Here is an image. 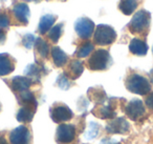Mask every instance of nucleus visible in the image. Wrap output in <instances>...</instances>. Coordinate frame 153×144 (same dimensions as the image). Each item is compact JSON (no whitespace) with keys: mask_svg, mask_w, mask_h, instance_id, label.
Segmentation results:
<instances>
[{"mask_svg":"<svg viewBox=\"0 0 153 144\" xmlns=\"http://www.w3.org/2000/svg\"><path fill=\"white\" fill-rule=\"evenodd\" d=\"M88 105H89V100L86 99L84 96H82V97L79 98L78 103H76V107H78V110H79L80 112H84V110H86L88 107Z\"/></svg>","mask_w":153,"mask_h":144,"instance_id":"obj_30","label":"nucleus"},{"mask_svg":"<svg viewBox=\"0 0 153 144\" xmlns=\"http://www.w3.org/2000/svg\"><path fill=\"white\" fill-rule=\"evenodd\" d=\"M60 1H66V0H60Z\"/></svg>","mask_w":153,"mask_h":144,"instance_id":"obj_39","label":"nucleus"},{"mask_svg":"<svg viewBox=\"0 0 153 144\" xmlns=\"http://www.w3.org/2000/svg\"><path fill=\"white\" fill-rule=\"evenodd\" d=\"M16 60L10 54H0V77L7 76L15 70Z\"/></svg>","mask_w":153,"mask_h":144,"instance_id":"obj_16","label":"nucleus"},{"mask_svg":"<svg viewBox=\"0 0 153 144\" xmlns=\"http://www.w3.org/2000/svg\"><path fill=\"white\" fill-rule=\"evenodd\" d=\"M58 19V16L53 15V14H46V15H43L40 19L38 26V32L39 34L44 35L47 32H49L53 26L55 24L56 20Z\"/></svg>","mask_w":153,"mask_h":144,"instance_id":"obj_20","label":"nucleus"},{"mask_svg":"<svg viewBox=\"0 0 153 144\" xmlns=\"http://www.w3.org/2000/svg\"><path fill=\"white\" fill-rule=\"evenodd\" d=\"M149 77H150V81H151V83L153 84V68L150 70V73H149Z\"/></svg>","mask_w":153,"mask_h":144,"instance_id":"obj_35","label":"nucleus"},{"mask_svg":"<svg viewBox=\"0 0 153 144\" xmlns=\"http://www.w3.org/2000/svg\"><path fill=\"white\" fill-rule=\"evenodd\" d=\"M96 28L94 23L88 17H80L74 22V31L81 39H89Z\"/></svg>","mask_w":153,"mask_h":144,"instance_id":"obj_8","label":"nucleus"},{"mask_svg":"<svg viewBox=\"0 0 153 144\" xmlns=\"http://www.w3.org/2000/svg\"><path fill=\"white\" fill-rule=\"evenodd\" d=\"M0 144H10L4 137H0Z\"/></svg>","mask_w":153,"mask_h":144,"instance_id":"obj_34","label":"nucleus"},{"mask_svg":"<svg viewBox=\"0 0 153 144\" xmlns=\"http://www.w3.org/2000/svg\"><path fill=\"white\" fill-rule=\"evenodd\" d=\"M151 24V14L146 10H140L137 11L130 22L128 23L127 28L129 32L133 35H142L146 36L150 30Z\"/></svg>","mask_w":153,"mask_h":144,"instance_id":"obj_2","label":"nucleus"},{"mask_svg":"<svg viewBox=\"0 0 153 144\" xmlns=\"http://www.w3.org/2000/svg\"><path fill=\"white\" fill-rule=\"evenodd\" d=\"M112 64V58L106 50H97L91 54L87 61V66L90 70H106Z\"/></svg>","mask_w":153,"mask_h":144,"instance_id":"obj_3","label":"nucleus"},{"mask_svg":"<svg viewBox=\"0 0 153 144\" xmlns=\"http://www.w3.org/2000/svg\"><path fill=\"white\" fill-rule=\"evenodd\" d=\"M130 124L124 117H117L110 120V122L106 125V131L110 135H125L129 133Z\"/></svg>","mask_w":153,"mask_h":144,"instance_id":"obj_12","label":"nucleus"},{"mask_svg":"<svg viewBox=\"0 0 153 144\" xmlns=\"http://www.w3.org/2000/svg\"><path fill=\"white\" fill-rule=\"evenodd\" d=\"M47 70L45 68V66L43 65V63L39 62L37 60L35 63L28 64L24 70V75L26 77H28L30 79H32L35 83H39L40 80L42 79V77L47 75Z\"/></svg>","mask_w":153,"mask_h":144,"instance_id":"obj_13","label":"nucleus"},{"mask_svg":"<svg viewBox=\"0 0 153 144\" xmlns=\"http://www.w3.org/2000/svg\"><path fill=\"white\" fill-rule=\"evenodd\" d=\"M12 13H13L14 18L18 22V24H20V26H27L28 24V18H30V8L26 3L20 2L15 4L12 10Z\"/></svg>","mask_w":153,"mask_h":144,"instance_id":"obj_14","label":"nucleus"},{"mask_svg":"<svg viewBox=\"0 0 153 144\" xmlns=\"http://www.w3.org/2000/svg\"><path fill=\"white\" fill-rule=\"evenodd\" d=\"M53 62L57 68H63L66 63L68 62V55L60 49L59 46H53L51 51Z\"/></svg>","mask_w":153,"mask_h":144,"instance_id":"obj_21","label":"nucleus"},{"mask_svg":"<svg viewBox=\"0 0 153 144\" xmlns=\"http://www.w3.org/2000/svg\"><path fill=\"white\" fill-rule=\"evenodd\" d=\"M7 40V32L0 28V45L3 44Z\"/></svg>","mask_w":153,"mask_h":144,"instance_id":"obj_33","label":"nucleus"},{"mask_svg":"<svg viewBox=\"0 0 153 144\" xmlns=\"http://www.w3.org/2000/svg\"><path fill=\"white\" fill-rule=\"evenodd\" d=\"M101 144H120L117 141L111 139V138H104L101 140Z\"/></svg>","mask_w":153,"mask_h":144,"instance_id":"obj_32","label":"nucleus"},{"mask_svg":"<svg viewBox=\"0 0 153 144\" xmlns=\"http://www.w3.org/2000/svg\"><path fill=\"white\" fill-rule=\"evenodd\" d=\"M63 26L64 23H58L49 30L48 39L53 43H57L59 41V39L61 38L62 34H63Z\"/></svg>","mask_w":153,"mask_h":144,"instance_id":"obj_26","label":"nucleus"},{"mask_svg":"<svg viewBox=\"0 0 153 144\" xmlns=\"http://www.w3.org/2000/svg\"><path fill=\"white\" fill-rule=\"evenodd\" d=\"M122 100V98H115L111 97L107 99V104H97L94 107L92 108L91 112L94 116L100 119H108V120H112V119L117 118V107L119 106V102Z\"/></svg>","mask_w":153,"mask_h":144,"instance_id":"obj_4","label":"nucleus"},{"mask_svg":"<svg viewBox=\"0 0 153 144\" xmlns=\"http://www.w3.org/2000/svg\"><path fill=\"white\" fill-rule=\"evenodd\" d=\"M76 128L74 124L61 123L56 131V142L58 144H71L76 139Z\"/></svg>","mask_w":153,"mask_h":144,"instance_id":"obj_7","label":"nucleus"},{"mask_svg":"<svg viewBox=\"0 0 153 144\" xmlns=\"http://www.w3.org/2000/svg\"><path fill=\"white\" fill-rule=\"evenodd\" d=\"M49 116L55 123H63L74 118V112L63 102H55L49 108Z\"/></svg>","mask_w":153,"mask_h":144,"instance_id":"obj_6","label":"nucleus"},{"mask_svg":"<svg viewBox=\"0 0 153 144\" xmlns=\"http://www.w3.org/2000/svg\"><path fill=\"white\" fill-rule=\"evenodd\" d=\"M145 104L148 106L150 110H153V92H150L148 95L146 96V99H145Z\"/></svg>","mask_w":153,"mask_h":144,"instance_id":"obj_31","label":"nucleus"},{"mask_svg":"<svg viewBox=\"0 0 153 144\" xmlns=\"http://www.w3.org/2000/svg\"><path fill=\"white\" fill-rule=\"evenodd\" d=\"M9 138L11 144H30L32 133L25 125H20L10 131Z\"/></svg>","mask_w":153,"mask_h":144,"instance_id":"obj_10","label":"nucleus"},{"mask_svg":"<svg viewBox=\"0 0 153 144\" xmlns=\"http://www.w3.org/2000/svg\"><path fill=\"white\" fill-rule=\"evenodd\" d=\"M152 54H153V45H152Z\"/></svg>","mask_w":153,"mask_h":144,"instance_id":"obj_38","label":"nucleus"},{"mask_svg":"<svg viewBox=\"0 0 153 144\" xmlns=\"http://www.w3.org/2000/svg\"><path fill=\"white\" fill-rule=\"evenodd\" d=\"M35 41H36V37L33 34H25L22 37V45L27 50H30L34 46Z\"/></svg>","mask_w":153,"mask_h":144,"instance_id":"obj_28","label":"nucleus"},{"mask_svg":"<svg viewBox=\"0 0 153 144\" xmlns=\"http://www.w3.org/2000/svg\"><path fill=\"white\" fill-rule=\"evenodd\" d=\"M84 70V65L80 60L74 59L68 63L67 70L64 72V74L70 79V80H76L82 75Z\"/></svg>","mask_w":153,"mask_h":144,"instance_id":"obj_17","label":"nucleus"},{"mask_svg":"<svg viewBox=\"0 0 153 144\" xmlns=\"http://www.w3.org/2000/svg\"><path fill=\"white\" fill-rule=\"evenodd\" d=\"M101 126L98 122H89L88 124V129L86 130V133H84V138L86 140H94V139H97L98 136L101 134Z\"/></svg>","mask_w":153,"mask_h":144,"instance_id":"obj_25","label":"nucleus"},{"mask_svg":"<svg viewBox=\"0 0 153 144\" xmlns=\"http://www.w3.org/2000/svg\"><path fill=\"white\" fill-rule=\"evenodd\" d=\"M138 4H140V0H120L117 7L124 15L129 16L134 13Z\"/></svg>","mask_w":153,"mask_h":144,"instance_id":"obj_22","label":"nucleus"},{"mask_svg":"<svg viewBox=\"0 0 153 144\" xmlns=\"http://www.w3.org/2000/svg\"><path fill=\"white\" fill-rule=\"evenodd\" d=\"M0 110H1V103H0Z\"/></svg>","mask_w":153,"mask_h":144,"instance_id":"obj_37","label":"nucleus"},{"mask_svg":"<svg viewBox=\"0 0 153 144\" xmlns=\"http://www.w3.org/2000/svg\"><path fill=\"white\" fill-rule=\"evenodd\" d=\"M37 107H38V103L20 105V108L18 110L17 114H16L17 121H19L21 123L32 122L33 118H34L35 114H36Z\"/></svg>","mask_w":153,"mask_h":144,"instance_id":"obj_15","label":"nucleus"},{"mask_svg":"<svg viewBox=\"0 0 153 144\" xmlns=\"http://www.w3.org/2000/svg\"><path fill=\"white\" fill-rule=\"evenodd\" d=\"M94 43L89 42V41H85V42L81 43L78 46L76 53H74V56L78 58H85L87 56H89L94 52Z\"/></svg>","mask_w":153,"mask_h":144,"instance_id":"obj_24","label":"nucleus"},{"mask_svg":"<svg viewBox=\"0 0 153 144\" xmlns=\"http://www.w3.org/2000/svg\"><path fill=\"white\" fill-rule=\"evenodd\" d=\"M87 96L89 98L90 101H92L94 104H103L107 101V95L106 92L104 91L102 86L98 85V86H94L88 88L87 91Z\"/></svg>","mask_w":153,"mask_h":144,"instance_id":"obj_18","label":"nucleus"},{"mask_svg":"<svg viewBox=\"0 0 153 144\" xmlns=\"http://www.w3.org/2000/svg\"><path fill=\"white\" fill-rule=\"evenodd\" d=\"M56 84H57V86L59 87V88L63 89V91H67V89H69L70 87L74 85V83H72V81L70 80L64 73H62V74H60L59 76H58Z\"/></svg>","mask_w":153,"mask_h":144,"instance_id":"obj_27","label":"nucleus"},{"mask_svg":"<svg viewBox=\"0 0 153 144\" xmlns=\"http://www.w3.org/2000/svg\"><path fill=\"white\" fill-rule=\"evenodd\" d=\"M125 86L130 93L146 96L151 92V83L145 76L135 72L129 73L125 79Z\"/></svg>","mask_w":153,"mask_h":144,"instance_id":"obj_1","label":"nucleus"},{"mask_svg":"<svg viewBox=\"0 0 153 144\" xmlns=\"http://www.w3.org/2000/svg\"><path fill=\"white\" fill-rule=\"evenodd\" d=\"M25 1H27V2H39L40 0H25Z\"/></svg>","mask_w":153,"mask_h":144,"instance_id":"obj_36","label":"nucleus"},{"mask_svg":"<svg viewBox=\"0 0 153 144\" xmlns=\"http://www.w3.org/2000/svg\"><path fill=\"white\" fill-rule=\"evenodd\" d=\"M35 52H36V55L39 56L41 59H46L49 55V45L44 39H42L41 37L36 38L35 41Z\"/></svg>","mask_w":153,"mask_h":144,"instance_id":"obj_23","label":"nucleus"},{"mask_svg":"<svg viewBox=\"0 0 153 144\" xmlns=\"http://www.w3.org/2000/svg\"><path fill=\"white\" fill-rule=\"evenodd\" d=\"M4 81L7 83L9 87L12 89V92L15 95L21 94L26 91H30V86L33 84H35L34 81L26 76H16L13 77L12 79H10V80H4Z\"/></svg>","mask_w":153,"mask_h":144,"instance_id":"obj_9","label":"nucleus"},{"mask_svg":"<svg viewBox=\"0 0 153 144\" xmlns=\"http://www.w3.org/2000/svg\"><path fill=\"white\" fill-rule=\"evenodd\" d=\"M146 108H145L144 102L140 99H132L126 104L125 114L132 121H136L140 119L145 115Z\"/></svg>","mask_w":153,"mask_h":144,"instance_id":"obj_11","label":"nucleus"},{"mask_svg":"<svg viewBox=\"0 0 153 144\" xmlns=\"http://www.w3.org/2000/svg\"><path fill=\"white\" fill-rule=\"evenodd\" d=\"M129 51L135 56H145L148 52V44L145 40L133 38L129 43Z\"/></svg>","mask_w":153,"mask_h":144,"instance_id":"obj_19","label":"nucleus"},{"mask_svg":"<svg viewBox=\"0 0 153 144\" xmlns=\"http://www.w3.org/2000/svg\"><path fill=\"white\" fill-rule=\"evenodd\" d=\"M11 24V19H10L9 15L5 12H1L0 13V28H7Z\"/></svg>","mask_w":153,"mask_h":144,"instance_id":"obj_29","label":"nucleus"},{"mask_svg":"<svg viewBox=\"0 0 153 144\" xmlns=\"http://www.w3.org/2000/svg\"><path fill=\"white\" fill-rule=\"evenodd\" d=\"M117 39V32L114 28L107 24H99L97 26L94 34V42L97 45L105 46L110 45Z\"/></svg>","mask_w":153,"mask_h":144,"instance_id":"obj_5","label":"nucleus"}]
</instances>
